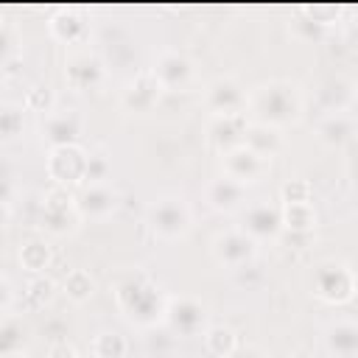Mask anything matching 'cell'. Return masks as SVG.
<instances>
[{"instance_id":"cell-1","label":"cell","mask_w":358,"mask_h":358,"mask_svg":"<svg viewBox=\"0 0 358 358\" xmlns=\"http://www.w3.org/2000/svg\"><path fill=\"white\" fill-rule=\"evenodd\" d=\"M305 115V92L291 78H268L249 87L246 117L274 129H288Z\"/></svg>"},{"instance_id":"cell-2","label":"cell","mask_w":358,"mask_h":358,"mask_svg":"<svg viewBox=\"0 0 358 358\" xmlns=\"http://www.w3.org/2000/svg\"><path fill=\"white\" fill-rule=\"evenodd\" d=\"M165 302H168V294L145 271L126 274L115 285V305L123 313V319L129 324H134V327L151 330V327L162 324Z\"/></svg>"},{"instance_id":"cell-3","label":"cell","mask_w":358,"mask_h":358,"mask_svg":"<svg viewBox=\"0 0 358 358\" xmlns=\"http://www.w3.org/2000/svg\"><path fill=\"white\" fill-rule=\"evenodd\" d=\"M145 227L159 241H179L193 229V210L185 196L165 193L145 210Z\"/></svg>"},{"instance_id":"cell-4","label":"cell","mask_w":358,"mask_h":358,"mask_svg":"<svg viewBox=\"0 0 358 358\" xmlns=\"http://www.w3.org/2000/svg\"><path fill=\"white\" fill-rule=\"evenodd\" d=\"M36 224L42 227V232H48L50 238H67L76 235L84 224V218L76 210V193L70 187H59L53 185L39 204V218Z\"/></svg>"},{"instance_id":"cell-5","label":"cell","mask_w":358,"mask_h":358,"mask_svg":"<svg viewBox=\"0 0 358 358\" xmlns=\"http://www.w3.org/2000/svg\"><path fill=\"white\" fill-rule=\"evenodd\" d=\"M310 291L324 305H344L355 296V271L347 260L327 257L313 268Z\"/></svg>"},{"instance_id":"cell-6","label":"cell","mask_w":358,"mask_h":358,"mask_svg":"<svg viewBox=\"0 0 358 358\" xmlns=\"http://www.w3.org/2000/svg\"><path fill=\"white\" fill-rule=\"evenodd\" d=\"M162 324L171 333L190 338V336L204 333V327L210 324V313H207V305L199 296H190V294H168Z\"/></svg>"},{"instance_id":"cell-7","label":"cell","mask_w":358,"mask_h":358,"mask_svg":"<svg viewBox=\"0 0 358 358\" xmlns=\"http://www.w3.org/2000/svg\"><path fill=\"white\" fill-rule=\"evenodd\" d=\"M64 84L73 92H95L106 84V64L95 50L78 48L64 56Z\"/></svg>"},{"instance_id":"cell-8","label":"cell","mask_w":358,"mask_h":358,"mask_svg":"<svg viewBox=\"0 0 358 358\" xmlns=\"http://www.w3.org/2000/svg\"><path fill=\"white\" fill-rule=\"evenodd\" d=\"M241 232H246L257 246L260 243H274L282 235V210L277 201H252L241 210Z\"/></svg>"},{"instance_id":"cell-9","label":"cell","mask_w":358,"mask_h":358,"mask_svg":"<svg viewBox=\"0 0 358 358\" xmlns=\"http://www.w3.org/2000/svg\"><path fill=\"white\" fill-rule=\"evenodd\" d=\"M249 90L241 84L238 76H215L201 87V103L210 115H241L246 112Z\"/></svg>"},{"instance_id":"cell-10","label":"cell","mask_w":358,"mask_h":358,"mask_svg":"<svg viewBox=\"0 0 358 358\" xmlns=\"http://www.w3.org/2000/svg\"><path fill=\"white\" fill-rule=\"evenodd\" d=\"M151 76L159 81L162 92H185L196 78V62L176 48H165L154 56Z\"/></svg>"},{"instance_id":"cell-11","label":"cell","mask_w":358,"mask_h":358,"mask_svg":"<svg viewBox=\"0 0 358 358\" xmlns=\"http://www.w3.org/2000/svg\"><path fill=\"white\" fill-rule=\"evenodd\" d=\"M87 148L84 145H56L48 148L45 157V171L53 179V185L59 187H78L84 185V173H87Z\"/></svg>"},{"instance_id":"cell-12","label":"cell","mask_w":358,"mask_h":358,"mask_svg":"<svg viewBox=\"0 0 358 358\" xmlns=\"http://www.w3.org/2000/svg\"><path fill=\"white\" fill-rule=\"evenodd\" d=\"M210 255L218 266L229 268V271H241L243 266H252L257 257V243L241 232L238 227L232 229H221L213 241H210Z\"/></svg>"},{"instance_id":"cell-13","label":"cell","mask_w":358,"mask_h":358,"mask_svg":"<svg viewBox=\"0 0 358 358\" xmlns=\"http://www.w3.org/2000/svg\"><path fill=\"white\" fill-rule=\"evenodd\" d=\"M87 120L81 115V109H53L50 115H45L42 120V140L48 143V148L56 145H81Z\"/></svg>"},{"instance_id":"cell-14","label":"cell","mask_w":358,"mask_h":358,"mask_svg":"<svg viewBox=\"0 0 358 358\" xmlns=\"http://www.w3.org/2000/svg\"><path fill=\"white\" fill-rule=\"evenodd\" d=\"M268 171H271V162L257 157L255 151H249L243 143L221 154V173L235 179V182H241V185H246V187L260 182V179H266Z\"/></svg>"},{"instance_id":"cell-15","label":"cell","mask_w":358,"mask_h":358,"mask_svg":"<svg viewBox=\"0 0 358 358\" xmlns=\"http://www.w3.org/2000/svg\"><path fill=\"white\" fill-rule=\"evenodd\" d=\"M76 210L84 221H106L120 210V193L109 182L81 185V190L76 193Z\"/></svg>"},{"instance_id":"cell-16","label":"cell","mask_w":358,"mask_h":358,"mask_svg":"<svg viewBox=\"0 0 358 358\" xmlns=\"http://www.w3.org/2000/svg\"><path fill=\"white\" fill-rule=\"evenodd\" d=\"M162 98L159 81L151 76V70H140L134 78H129L120 90V109L129 115H148Z\"/></svg>"},{"instance_id":"cell-17","label":"cell","mask_w":358,"mask_h":358,"mask_svg":"<svg viewBox=\"0 0 358 358\" xmlns=\"http://www.w3.org/2000/svg\"><path fill=\"white\" fill-rule=\"evenodd\" d=\"M355 115L352 112H327L319 117V123L313 126V137L322 148L327 151H338L344 145H350L355 140Z\"/></svg>"},{"instance_id":"cell-18","label":"cell","mask_w":358,"mask_h":358,"mask_svg":"<svg viewBox=\"0 0 358 358\" xmlns=\"http://www.w3.org/2000/svg\"><path fill=\"white\" fill-rule=\"evenodd\" d=\"M246 126H249L246 112H241V115H210L207 126H204V134H207V143L218 154H224V151L243 143Z\"/></svg>"},{"instance_id":"cell-19","label":"cell","mask_w":358,"mask_h":358,"mask_svg":"<svg viewBox=\"0 0 358 358\" xmlns=\"http://www.w3.org/2000/svg\"><path fill=\"white\" fill-rule=\"evenodd\" d=\"M204 204L213 213H241L246 207V185L221 173L204 185Z\"/></svg>"},{"instance_id":"cell-20","label":"cell","mask_w":358,"mask_h":358,"mask_svg":"<svg viewBox=\"0 0 358 358\" xmlns=\"http://www.w3.org/2000/svg\"><path fill=\"white\" fill-rule=\"evenodd\" d=\"M48 31L62 45H84L90 36V22L78 8H59L50 14Z\"/></svg>"},{"instance_id":"cell-21","label":"cell","mask_w":358,"mask_h":358,"mask_svg":"<svg viewBox=\"0 0 358 358\" xmlns=\"http://www.w3.org/2000/svg\"><path fill=\"white\" fill-rule=\"evenodd\" d=\"M324 350L336 358H355L358 355V324L352 319H336L322 330Z\"/></svg>"},{"instance_id":"cell-22","label":"cell","mask_w":358,"mask_h":358,"mask_svg":"<svg viewBox=\"0 0 358 358\" xmlns=\"http://www.w3.org/2000/svg\"><path fill=\"white\" fill-rule=\"evenodd\" d=\"M243 145H246L249 151H255L257 157H263V159L271 162V159L285 148V134H282V129H274V126L249 120L246 134H243Z\"/></svg>"},{"instance_id":"cell-23","label":"cell","mask_w":358,"mask_h":358,"mask_svg":"<svg viewBox=\"0 0 358 358\" xmlns=\"http://www.w3.org/2000/svg\"><path fill=\"white\" fill-rule=\"evenodd\" d=\"M28 344H31V327L25 324V319L17 313L0 316V358L22 355Z\"/></svg>"},{"instance_id":"cell-24","label":"cell","mask_w":358,"mask_h":358,"mask_svg":"<svg viewBox=\"0 0 358 358\" xmlns=\"http://www.w3.org/2000/svg\"><path fill=\"white\" fill-rule=\"evenodd\" d=\"M319 103L327 112H352L355 103V81L347 76H336L330 78L322 90H319Z\"/></svg>"},{"instance_id":"cell-25","label":"cell","mask_w":358,"mask_h":358,"mask_svg":"<svg viewBox=\"0 0 358 358\" xmlns=\"http://www.w3.org/2000/svg\"><path fill=\"white\" fill-rule=\"evenodd\" d=\"M327 31H330V22H327L319 11H313V8H299V11L291 17V22H288V34H291L296 42H305V45L322 42V39L327 36Z\"/></svg>"},{"instance_id":"cell-26","label":"cell","mask_w":358,"mask_h":358,"mask_svg":"<svg viewBox=\"0 0 358 358\" xmlns=\"http://www.w3.org/2000/svg\"><path fill=\"white\" fill-rule=\"evenodd\" d=\"M282 210V232H291V235H310L319 224V213L313 207V201H305V204H285L280 207Z\"/></svg>"},{"instance_id":"cell-27","label":"cell","mask_w":358,"mask_h":358,"mask_svg":"<svg viewBox=\"0 0 358 358\" xmlns=\"http://www.w3.org/2000/svg\"><path fill=\"white\" fill-rule=\"evenodd\" d=\"M17 260L25 271L31 274H45V268L53 263V246L45 241V238H31L20 246L17 252Z\"/></svg>"},{"instance_id":"cell-28","label":"cell","mask_w":358,"mask_h":358,"mask_svg":"<svg viewBox=\"0 0 358 358\" xmlns=\"http://www.w3.org/2000/svg\"><path fill=\"white\" fill-rule=\"evenodd\" d=\"M62 294L73 302V305H84V302H90L92 296H95V291H98V282H95V277L87 271V268H73V271H67V277L62 280Z\"/></svg>"},{"instance_id":"cell-29","label":"cell","mask_w":358,"mask_h":358,"mask_svg":"<svg viewBox=\"0 0 358 358\" xmlns=\"http://www.w3.org/2000/svg\"><path fill=\"white\" fill-rule=\"evenodd\" d=\"M201 338H204L207 352L215 355V358H227V355L241 344V341H238V333H235L229 324H207L204 333H201Z\"/></svg>"},{"instance_id":"cell-30","label":"cell","mask_w":358,"mask_h":358,"mask_svg":"<svg viewBox=\"0 0 358 358\" xmlns=\"http://www.w3.org/2000/svg\"><path fill=\"white\" fill-rule=\"evenodd\" d=\"M90 352H92V358H126L129 341L117 330H101V333H95Z\"/></svg>"},{"instance_id":"cell-31","label":"cell","mask_w":358,"mask_h":358,"mask_svg":"<svg viewBox=\"0 0 358 358\" xmlns=\"http://www.w3.org/2000/svg\"><path fill=\"white\" fill-rule=\"evenodd\" d=\"M56 294H59V282L53 277H48V274H34L28 280V285H25V299L36 310L39 308H48L56 299Z\"/></svg>"},{"instance_id":"cell-32","label":"cell","mask_w":358,"mask_h":358,"mask_svg":"<svg viewBox=\"0 0 358 358\" xmlns=\"http://www.w3.org/2000/svg\"><path fill=\"white\" fill-rule=\"evenodd\" d=\"M25 129V106L0 103V140H14Z\"/></svg>"},{"instance_id":"cell-33","label":"cell","mask_w":358,"mask_h":358,"mask_svg":"<svg viewBox=\"0 0 358 358\" xmlns=\"http://www.w3.org/2000/svg\"><path fill=\"white\" fill-rule=\"evenodd\" d=\"M28 112H39L42 117L45 115H50L53 109H56V92H53V87L50 84H34L28 92H25V103H22Z\"/></svg>"},{"instance_id":"cell-34","label":"cell","mask_w":358,"mask_h":358,"mask_svg":"<svg viewBox=\"0 0 358 358\" xmlns=\"http://www.w3.org/2000/svg\"><path fill=\"white\" fill-rule=\"evenodd\" d=\"M112 173V162L103 151H90L87 154V173H84V185H101L106 182Z\"/></svg>"},{"instance_id":"cell-35","label":"cell","mask_w":358,"mask_h":358,"mask_svg":"<svg viewBox=\"0 0 358 358\" xmlns=\"http://www.w3.org/2000/svg\"><path fill=\"white\" fill-rule=\"evenodd\" d=\"M20 53V34L11 22H3L0 20V67L6 70Z\"/></svg>"},{"instance_id":"cell-36","label":"cell","mask_w":358,"mask_h":358,"mask_svg":"<svg viewBox=\"0 0 358 358\" xmlns=\"http://www.w3.org/2000/svg\"><path fill=\"white\" fill-rule=\"evenodd\" d=\"M310 201V185L305 179H288L282 187H280V207L285 204H305Z\"/></svg>"},{"instance_id":"cell-37","label":"cell","mask_w":358,"mask_h":358,"mask_svg":"<svg viewBox=\"0 0 358 358\" xmlns=\"http://www.w3.org/2000/svg\"><path fill=\"white\" fill-rule=\"evenodd\" d=\"M14 196H17V182H14V173H11V168H8V165H0V213L11 207Z\"/></svg>"},{"instance_id":"cell-38","label":"cell","mask_w":358,"mask_h":358,"mask_svg":"<svg viewBox=\"0 0 358 358\" xmlns=\"http://www.w3.org/2000/svg\"><path fill=\"white\" fill-rule=\"evenodd\" d=\"M45 358H81V352H78L76 344L59 338V341H53V344L48 347V355H45Z\"/></svg>"},{"instance_id":"cell-39","label":"cell","mask_w":358,"mask_h":358,"mask_svg":"<svg viewBox=\"0 0 358 358\" xmlns=\"http://www.w3.org/2000/svg\"><path fill=\"white\" fill-rule=\"evenodd\" d=\"M14 299H17V291H14L11 280L0 274V316H6L14 308Z\"/></svg>"},{"instance_id":"cell-40","label":"cell","mask_w":358,"mask_h":358,"mask_svg":"<svg viewBox=\"0 0 358 358\" xmlns=\"http://www.w3.org/2000/svg\"><path fill=\"white\" fill-rule=\"evenodd\" d=\"M227 358H268V352L257 344H238Z\"/></svg>"},{"instance_id":"cell-41","label":"cell","mask_w":358,"mask_h":358,"mask_svg":"<svg viewBox=\"0 0 358 358\" xmlns=\"http://www.w3.org/2000/svg\"><path fill=\"white\" fill-rule=\"evenodd\" d=\"M3 87H6V70L0 67V90H3Z\"/></svg>"},{"instance_id":"cell-42","label":"cell","mask_w":358,"mask_h":358,"mask_svg":"<svg viewBox=\"0 0 358 358\" xmlns=\"http://www.w3.org/2000/svg\"><path fill=\"white\" fill-rule=\"evenodd\" d=\"M288 358H310L308 352H294V355H288Z\"/></svg>"},{"instance_id":"cell-43","label":"cell","mask_w":358,"mask_h":358,"mask_svg":"<svg viewBox=\"0 0 358 358\" xmlns=\"http://www.w3.org/2000/svg\"><path fill=\"white\" fill-rule=\"evenodd\" d=\"M14 358H31V355H25V352H22V355H14Z\"/></svg>"}]
</instances>
